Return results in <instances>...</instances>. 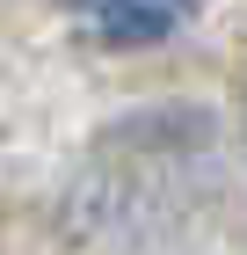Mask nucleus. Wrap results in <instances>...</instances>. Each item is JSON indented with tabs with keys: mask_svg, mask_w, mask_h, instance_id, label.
<instances>
[{
	"mask_svg": "<svg viewBox=\"0 0 247 255\" xmlns=\"http://www.w3.org/2000/svg\"><path fill=\"white\" fill-rule=\"evenodd\" d=\"M66 7H73L102 44H153V37H167L196 0H66Z\"/></svg>",
	"mask_w": 247,
	"mask_h": 255,
	"instance_id": "obj_1",
	"label": "nucleus"
}]
</instances>
